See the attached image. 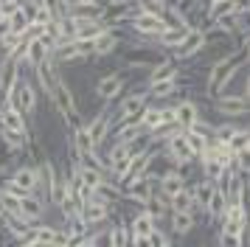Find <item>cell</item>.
<instances>
[{
    "mask_svg": "<svg viewBox=\"0 0 250 247\" xmlns=\"http://www.w3.org/2000/svg\"><path fill=\"white\" fill-rule=\"evenodd\" d=\"M248 62V56L242 48L230 51V54H222L214 65L208 67V76H205V96H219L230 87V82L239 76L242 65Z\"/></svg>",
    "mask_w": 250,
    "mask_h": 247,
    "instance_id": "6da1fadb",
    "label": "cell"
},
{
    "mask_svg": "<svg viewBox=\"0 0 250 247\" xmlns=\"http://www.w3.org/2000/svg\"><path fill=\"white\" fill-rule=\"evenodd\" d=\"M51 104H54L57 115L62 118L65 129H73L76 124H82V118H79V104H76L73 87H70V84H68L62 76L54 82V90H51Z\"/></svg>",
    "mask_w": 250,
    "mask_h": 247,
    "instance_id": "7a4b0ae2",
    "label": "cell"
},
{
    "mask_svg": "<svg viewBox=\"0 0 250 247\" xmlns=\"http://www.w3.org/2000/svg\"><path fill=\"white\" fill-rule=\"evenodd\" d=\"M214 112L219 118H233V121H239V118H248L250 115V101L245 93H230V90H225V93L214 96Z\"/></svg>",
    "mask_w": 250,
    "mask_h": 247,
    "instance_id": "3957f363",
    "label": "cell"
},
{
    "mask_svg": "<svg viewBox=\"0 0 250 247\" xmlns=\"http://www.w3.org/2000/svg\"><path fill=\"white\" fill-rule=\"evenodd\" d=\"M149 101H152V96H149V90H132L129 96H124V99L118 101V110H115L113 115V126L115 124H124V121H141V112H144V107H146Z\"/></svg>",
    "mask_w": 250,
    "mask_h": 247,
    "instance_id": "277c9868",
    "label": "cell"
},
{
    "mask_svg": "<svg viewBox=\"0 0 250 247\" xmlns=\"http://www.w3.org/2000/svg\"><path fill=\"white\" fill-rule=\"evenodd\" d=\"M12 104H17L20 110L31 118L40 107V87H37V82L28 73L17 79V84H14V93H12Z\"/></svg>",
    "mask_w": 250,
    "mask_h": 247,
    "instance_id": "5b68a950",
    "label": "cell"
},
{
    "mask_svg": "<svg viewBox=\"0 0 250 247\" xmlns=\"http://www.w3.org/2000/svg\"><path fill=\"white\" fill-rule=\"evenodd\" d=\"M163 157L169 160L171 166H177V168H188L197 160V155H194V149L191 144L186 141V132H177V135H171L169 141L163 144Z\"/></svg>",
    "mask_w": 250,
    "mask_h": 247,
    "instance_id": "8992f818",
    "label": "cell"
},
{
    "mask_svg": "<svg viewBox=\"0 0 250 247\" xmlns=\"http://www.w3.org/2000/svg\"><path fill=\"white\" fill-rule=\"evenodd\" d=\"M126 25L132 28V31L138 34V37H146V40H155L160 31H166V17L163 14H158V11H146L141 9L138 14H132L129 20H126Z\"/></svg>",
    "mask_w": 250,
    "mask_h": 247,
    "instance_id": "52a82bcc",
    "label": "cell"
},
{
    "mask_svg": "<svg viewBox=\"0 0 250 247\" xmlns=\"http://www.w3.org/2000/svg\"><path fill=\"white\" fill-rule=\"evenodd\" d=\"M113 115H115L113 101H104V107L87 121V132H90L96 149H102V146L110 141V132H113Z\"/></svg>",
    "mask_w": 250,
    "mask_h": 247,
    "instance_id": "ba28073f",
    "label": "cell"
},
{
    "mask_svg": "<svg viewBox=\"0 0 250 247\" xmlns=\"http://www.w3.org/2000/svg\"><path fill=\"white\" fill-rule=\"evenodd\" d=\"M126 90V76L124 73H107L96 82V87H93V96L102 101H118L121 99V93Z\"/></svg>",
    "mask_w": 250,
    "mask_h": 247,
    "instance_id": "9c48e42d",
    "label": "cell"
},
{
    "mask_svg": "<svg viewBox=\"0 0 250 247\" xmlns=\"http://www.w3.org/2000/svg\"><path fill=\"white\" fill-rule=\"evenodd\" d=\"M129 227H132V242L129 245H149V233L155 230V216L141 205L132 216H129Z\"/></svg>",
    "mask_w": 250,
    "mask_h": 247,
    "instance_id": "30bf717a",
    "label": "cell"
},
{
    "mask_svg": "<svg viewBox=\"0 0 250 247\" xmlns=\"http://www.w3.org/2000/svg\"><path fill=\"white\" fill-rule=\"evenodd\" d=\"M205 51V31L203 28H191V31L186 34V40H183L180 48H174L171 51V59L174 62H188V59H194L197 54H203Z\"/></svg>",
    "mask_w": 250,
    "mask_h": 247,
    "instance_id": "8fae6325",
    "label": "cell"
},
{
    "mask_svg": "<svg viewBox=\"0 0 250 247\" xmlns=\"http://www.w3.org/2000/svg\"><path fill=\"white\" fill-rule=\"evenodd\" d=\"M152 45H158V42L152 40L149 45H141V48H135V51L124 54V65L126 67H144V70H149L152 65H158L160 59H163V48H160V51H155Z\"/></svg>",
    "mask_w": 250,
    "mask_h": 247,
    "instance_id": "7c38bea8",
    "label": "cell"
},
{
    "mask_svg": "<svg viewBox=\"0 0 250 247\" xmlns=\"http://www.w3.org/2000/svg\"><path fill=\"white\" fill-rule=\"evenodd\" d=\"M0 126H9V129H14V132H23L28 135L31 132V126H28V115H25L17 104H3V110H0Z\"/></svg>",
    "mask_w": 250,
    "mask_h": 247,
    "instance_id": "4fadbf2b",
    "label": "cell"
},
{
    "mask_svg": "<svg viewBox=\"0 0 250 247\" xmlns=\"http://www.w3.org/2000/svg\"><path fill=\"white\" fill-rule=\"evenodd\" d=\"M132 242V227H129V219L124 213L115 216V225L107 227V245L110 247H129Z\"/></svg>",
    "mask_w": 250,
    "mask_h": 247,
    "instance_id": "5bb4252c",
    "label": "cell"
},
{
    "mask_svg": "<svg viewBox=\"0 0 250 247\" xmlns=\"http://www.w3.org/2000/svg\"><path fill=\"white\" fill-rule=\"evenodd\" d=\"M9 180H14L17 185H23L25 191H37V185H40V168H37L34 160L31 163H17L14 171L9 174Z\"/></svg>",
    "mask_w": 250,
    "mask_h": 247,
    "instance_id": "9a60e30c",
    "label": "cell"
},
{
    "mask_svg": "<svg viewBox=\"0 0 250 247\" xmlns=\"http://www.w3.org/2000/svg\"><path fill=\"white\" fill-rule=\"evenodd\" d=\"M118 45H124V37L115 31V28H107L104 34L96 37V45H93V56L96 59H104V56H113L118 51Z\"/></svg>",
    "mask_w": 250,
    "mask_h": 247,
    "instance_id": "2e32d148",
    "label": "cell"
},
{
    "mask_svg": "<svg viewBox=\"0 0 250 247\" xmlns=\"http://www.w3.org/2000/svg\"><path fill=\"white\" fill-rule=\"evenodd\" d=\"M158 185H160V191H163V194L174 197L177 191L188 188V177H186V171H183V168L171 166L166 174H160V177H158Z\"/></svg>",
    "mask_w": 250,
    "mask_h": 247,
    "instance_id": "e0dca14e",
    "label": "cell"
},
{
    "mask_svg": "<svg viewBox=\"0 0 250 247\" xmlns=\"http://www.w3.org/2000/svg\"><path fill=\"white\" fill-rule=\"evenodd\" d=\"M177 76H180V67H177V62H174L171 56H163L158 65L149 67L146 84H155V82H166V79H177Z\"/></svg>",
    "mask_w": 250,
    "mask_h": 247,
    "instance_id": "ac0fdd59",
    "label": "cell"
},
{
    "mask_svg": "<svg viewBox=\"0 0 250 247\" xmlns=\"http://www.w3.org/2000/svg\"><path fill=\"white\" fill-rule=\"evenodd\" d=\"M194 225H197V213H191V211H169V230L177 236V239L191 233Z\"/></svg>",
    "mask_w": 250,
    "mask_h": 247,
    "instance_id": "d6986e66",
    "label": "cell"
},
{
    "mask_svg": "<svg viewBox=\"0 0 250 247\" xmlns=\"http://www.w3.org/2000/svg\"><path fill=\"white\" fill-rule=\"evenodd\" d=\"M200 118H203V112H200V104H197V101L177 99V126H180V129H191Z\"/></svg>",
    "mask_w": 250,
    "mask_h": 247,
    "instance_id": "ffe728a7",
    "label": "cell"
},
{
    "mask_svg": "<svg viewBox=\"0 0 250 247\" xmlns=\"http://www.w3.org/2000/svg\"><path fill=\"white\" fill-rule=\"evenodd\" d=\"M225 208H228V194L225 188L216 183L214 191H211V200H208V211H205V219L211 225H219V219L225 216Z\"/></svg>",
    "mask_w": 250,
    "mask_h": 247,
    "instance_id": "44dd1931",
    "label": "cell"
},
{
    "mask_svg": "<svg viewBox=\"0 0 250 247\" xmlns=\"http://www.w3.org/2000/svg\"><path fill=\"white\" fill-rule=\"evenodd\" d=\"M197 160H200V171H203V177H208L211 183H222L228 166H222V163H219V160H216V157L208 152V149H205V152L197 157Z\"/></svg>",
    "mask_w": 250,
    "mask_h": 247,
    "instance_id": "7402d4cb",
    "label": "cell"
},
{
    "mask_svg": "<svg viewBox=\"0 0 250 247\" xmlns=\"http://www.w3.org/2000/svg\"><path fill=\"white\" fill-rule=\"evenodd\" d=\"M191 31V28H177V25H166V31H160L155 37V42L163 48V51H174V48H180L183 40H186V34Z\"/></svg>",
    "mask_w": 250,
    "mask_h": 247,
    "instance_id": "603a6c76",
    "label": "cell"
},
{
    "mask_svg": "<svg viewBox=\"0 0 250 247\" xmlns=\"http://www.w3.org/2000/svg\"><path fill=\"white\" fill-rule=\"evenodd\" d=\"M214 185H216V183H211L208 177H200V180L191 185L197 213H203V216H205V211H208V200H211V191H214Z\"/></svg>",
    "mask_w": 250,
    "mask_h": 247,
    "instance_id": "cb8c5ba5",
    "label": "cell"
},
{
    "mask_svg": "<svg viewBox=\"0 0 250 247\" xmlns=\"http://www.w3.org/2000/svg\"><path fill=\"white\" fill-rule=\"evenodd\" d=\"M0 144L9 155H23L25 152V135L23 132H14L9 126H0Z\"/></svg>",
    "mask_w": 250,
    "mask_h": 247,
    "instance_id": "d4e9b609",
    "label": "cell"
},
{
    "mask_svg": "<svg viewBox=\"0 0 250 247\" xmlns=\"http://www.w3.org/2000/svg\"><path fill=\"white\" fill-rule=\"evenodd\" d=\"M177 87H180V76H177V79H166V82H155V84H146L152 101H169V99H174Z\"/></svg>",
    "mask_w": 250,
    "mask_h": 247,
    "instance_id": "484cf974",
    "label": "cell"
},
{
    "mask_svg": "<svg viewBox=\"0 0 250 247\" xmlns=\"http://www.w3.org/2000/svg\"><path fill=\"white\" fill-rule=\"evenodd\" d=\"M160 124H163V110H160V101L158 104H146L144 112H141V126L146 129V132H155Z\"/></svg>",
    "mask_w": 250,
    "mask_h": 247,
    "instance_id": "4316f807",
    "label": "cell"
},
{
    "mask_svg": "<svg viewBox=\"0 0 250 247\" xmlns=\"http://www.w3.org/2000/svg\"><path fill=\"white\" fill-rule=\"evenodd\" d=\"M169 202H171V211H191V213H197L191 185H188V188H183V191H177L174 197H169Z\"/></svg>",
    "mask_w": 250,
    "mask_h": 247,
    "instance_id": "83f0119b",
    "label": "cell"
},
{
    "mask_svg": "<svg viewBox=\"0 0 250 247\" xmlns=\"http://www.w3.org/2000/svg\"><path fill=\"white\" fill-rule=\"evenodd\" d=\"M230 11H236L233 0H208V11H205V20L214 22V20H219L222 14H230Z\"/></svg>",
    "mask_w": 250,
    "mask_h": 247,
    "instance_id": "f1b7e54d",
    "label": "cell"
},
{
    "mask_svg": "<svg viewBox=\"0 0 250 247\" xmlns=\"http://www.w3.org/2000/svg\"><path fill=\"white\" fill-rule=\"evenodd\" d=\"M239 129V124L233 121V118H222L219 124H214V132H211V138H216V141H230V135Z\"/></svg>",
    "mask_w": 250,
    "mask_h": 247,
    "instance_id": "f546056e",
    "label": "cell"
},
{
    "mask_svg": "<svg viewBox=\"0 0 250 247\" xmlns=\"http://www.w3.org/2000/svg\"><path fill=\"white\" fill-rule=\"evenodd\" d=\"M9 25H12V34H25V28L31 25V14L20 6L14 14H9Z\"/></svg>",
    "mask_w": 250,
    "mask_h": 247,
    "instance_id": "4dcf8cb0",
    "label": "cell"
},
{
    "mask_svg": "<svg viewBox=\"0 0 250 247\" xmlns=\"http://www.w3.org/2000/svg\"><path fill=\"white\" fill-rule=\"evenodd\" d=\"M183 132H186V141H188V144H191V149H194V155L200 157L205 152V149H208V135H203V132H197V129H183Z\"/></svg>",
    "mask_w": 250,
    "mask_h": 247,
    "instance_id": "1f68e13d",
    "label": "cell"
},
{
    "mask_svg": "<svg viewBox=\"0 0 250 247\" xmlns=\"http://www.w3.org/2000/svg\"><path fill=\"white\" fill-rule=\"evenodd\" d=\"M228 146H230L233 152H242V149H248V146H250V126H239L236 132L230 135Z\"/></svg>",
    "mask_w": 250,
    "mask_h": 247,
    "instance_id": "d6a6232c",
    "label": "cell"
},
{
    "mask_svg": "<svg viewBox=\"0 0 250 247\" xmlns=\"http://www.w3.org/2000/svg\"><path fill=\"white\" fill-rule=\"evenodd\" d=\"M17 9H20V0H0V14H3V17L14 14Z\"/></svg>",
    "mask_w": 250,
    "mask_h": 247,
    "instance_id": "836d02e7",
    "label": "cell"
},
{
    "mask_svg": "<svg viewBox=\"0 0 250 247\" xmlns=\"http://www.w3.org/2000/svg\"><path fill=\"white\" fill-rule=\"evenodd\" d=\"M242 93H245V96H248V101H250V73L245 76V90H242Z\"/></svg>",
    "mask_w": 250,
    "mask_h": 247,
    "instance_id": "e575fe53",
    "label": "cell"
}]
</instances>
